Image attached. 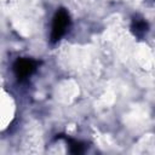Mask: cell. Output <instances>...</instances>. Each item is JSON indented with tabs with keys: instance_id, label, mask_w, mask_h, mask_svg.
Here are the masks:
<instances>
[{
	"instance_id": "cell-2",
	"label": "cell",
	"mask_w": 155,
	"mask_h": 155,
	"mask_svg": "<svg viewBox=\"0 0 155 155\" xmlns=\"http://www.w3.org/2000/svg\"><path fill=\"white\" fill-rule=\"evenodd\" d=\"M38 65H39L38 61L29 58V57H21L16 59L12 69H13V73L17 80L24 81L35 73V70L38 69Z\"/></svg>"
},
{
	"instance_id": "cell-3",
	"label": "cell",
	"mask_w": 155,
	"mask_h": 155,
	"mask_svg": "<svg viewBox=\"0 0 155 155\" xmlns=\"http://www.w3.org/2000/svg\"><path fill=\"white\" fill-rule=\"evenodd\" d=\"M132 30L137 36H143L148 31V23L143 18H134L132 23Z\"/></svg>"
},
{
	"instance_id": "cell-4",
	"label": "cell",
	"mask_w": 155,
	"mask_h": 155,
	"mask_svg": "<svg viewBox=\"0 0 155 155\" xmlns=\"http://www.w3.org/2000/svg\"><path fill=\"white\" fill-rule=\"evenodd\" d=\"M67 142L69 144V151L70 153H73V154L84 153V143H81L79 140H75V139H70V138H68Z\"/></svg>"
},
{
	"instance_id": "cell-1",
	"label": "cell",
	"mask_w": 155,
	"mask_h": 155,
	"mask_svg": "<svg viewBox=\"0 0 155 155\" xmlns=\"http://www.w3.org/2000/svg\"><path fill=\"white\" fill-rule=\"evenodd\" d=\"M70 27V16L69 12L65 8H59L56 11L53 18H52V25H51V34L50 39L52 44L58 42L69 30Z\"/></svg>"
}]
</instances>
